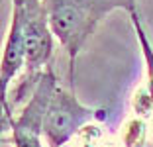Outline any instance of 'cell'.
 <instances>
[{"instance_id": "1", "label": "cell", "mask_w": 153, "mask_h": 147, "mask_svg": "<svg viewBox=\"0 0 153 147\" xmlns=\"http://www.w3.org/2000/svg\"><path fill=\"white\" fill-rule=\"evenodd\" d=\"M53 36L69 55V80L75 79V61L96 24L116 8L135 0H43Z\"/></svg>"}, {"instance_id": "2", "label": "cell", "mask_w": 153, "mask_h": 147, "mask_svg": "<svg viewBox=\"0 0 153 147\" xmlns=\"http://www.w3.org/2000/svg\"><path fill=\"white\" fill-rule=\"evenodd\" d=\"M12 18L20 22L26 41V79L18 90L22 94L27 85L36 86L45 73L43 65L53 53V31L43 0H12Z\"/></svg>"}, {"instance_id": "3", "label": "cell", "mask_w": 153, "mask_h": 147, "mask_svg": "<svg viewBox=\"0 0 153 147\" xmlns=\"http://www.w3.org/2000/svg\"><path fill=\"white\" fill-rule=\"evenodd\" d=\"M94 108H88L71 92L57 86L43 118V137L51 147H63L86 124L96 118Z\"/></svg>"}, {"instance_id": "4", "label": "cell", "mask_w": 153, "mask_h": 147, "mask_svg": "<svg viewBox=\"0 0 153 147\" xmlns=\"http://www.w3.org/2000/svg\"><path fill=\"white\" fill-rule=\"evenodd\" d=\"M57 86L59 85L53 71L47 67L20 116L12 118L6 124L14 147H43V118Z\"/></svg>"}, {"instance_id": "5", "label": "cell", "mask_w": 153, "mask_h": 147, "mask_svg": "<svg viewBox=\"0 0 153 147\" xmlns=\"http://www.w3.org/2000/svg\"><path fill=\"white\" fill-rule=\"evenodd\" d=\"M26 69V41H24L22 26L16 18H10V30L2 49L0 63V80H2V102L10 94V82L18 76V73Z\"/></svg>"}, {"instance_id": "6", "label": "cell", "mask_w": 153, "mask_h": 147, "mask_svg": "<svg viewBox=\"0 0 153 147\" xmlns=\"http://www.w3.org/2000/svg\"><path fill=\"white\" fill-rule=\"evenodd\" d=\"M126 10L130 14V20L134 24L135 36L140 39V47H141V53H143V59H145V86L135 92L134 110L137 116H153V47L149 43L147 33L143 30V24L140 20L135 2H131Z\"/></svg>"}]
</instances>
